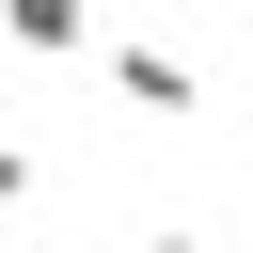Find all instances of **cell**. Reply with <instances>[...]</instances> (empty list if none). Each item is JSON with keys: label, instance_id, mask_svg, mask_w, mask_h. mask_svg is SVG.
<instances>
[{"label": "cell", "instance_id": "6da1fadb", "mask_svg": "<svg viewBox=\"0 0 253 253\" xmlns=\"http://www.w3.org/2000/svg\"><path fill=\"white\" fill-rule=\"evenodd\" d=\"M95 63H111V95H126V111H206V79H190L174 47H126V32H111Z\"/></svg>", "mask_w": 253, "mask_h": 253}, {"label": "cell", "instance_id": "7a4b0ae2", "mask_svg": "<svg viewBox=\"0 0 253 253\" xmlns=\"http://www.w3.org/2000/svg\"><path fill=\"white\" fill-rule=\"evenodd\" d=\"M0 47H32V63H79V47H95V32H79V16H63V0H16V16H0Z\"/></svg>", "mask_w": 253, "mask_h": 253}, {"label": "cell", "instance_id": "277c9868", "mask_svg": "<svg viewBox=\"0 0 253 253\" xmlns=\"http://www.w3.org/2000/svg\"><path fill=\"white\" fill-rule=\"evenodd\" d=\"M142 253H221V237H206V221H158V237H142Z\"/></svg>", "mask_w": 253, "mask_h": 253}, {"label": "cell", "instance_id": "3957f363", "mask_svg": "<svg viewBox=\"0 0 253 253\" xmlns=\"http://www.w3.org/2000/svg\"><path fill=\"white\" fill-rule=\"evenodd\" d=\"M16 206H32V158H16V142H0V221H16Z\"/></svg>", "mask_w": 253, "mask_h": 253}]
</instances>
